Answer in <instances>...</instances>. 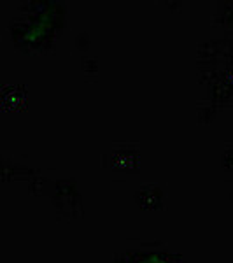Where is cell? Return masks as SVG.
<instances>
[{"mask_svg": "<svg viewBox=\"0 0 233 263\" xmlns=\"http://www.w3.org/2000/svg\"><path fill=\"white\" fill-rule=\"evenodd\" d=\"M141 263H167V261L162 260V258H158V256H151V258H147V260H144Z\"/></svg>", "mask_w": 233, "mask_h": 263, "instance_id": "6da1fadb", "label": "cell"}]
</instances>
